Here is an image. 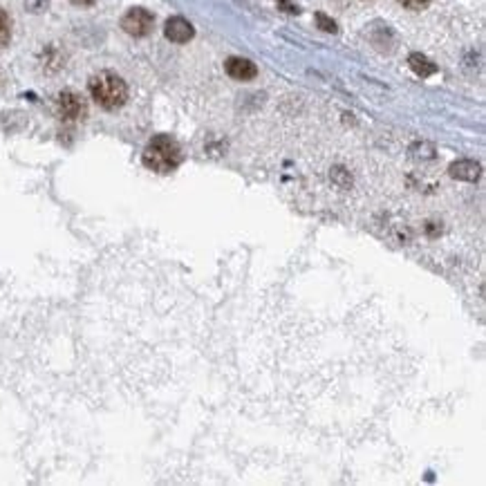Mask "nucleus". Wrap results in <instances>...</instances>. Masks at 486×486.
<instances>
[{"instance_id":"obj_5","label":"nucleus","mask_w":486,"mask_h":486,"mask_svg":"<svg viewBox=\"0 0 486 486\" xmlns=\"http://www.w3.org/2000/svg\"><path fill=\"white\" fill-rule=\"evenodd\" d=\"M164 34H166V39L171 41V43H177V45H182V43H188L190 39L195 36V29L193 25L182 18V16H173V18H168L166 20V25H164Z\"/></svg>"},{"instance_id":"obj_12","label":"nucleus","mask_w":486,"mask_h":486,"mask_svg":"<svg viewBox=\"0 0 486 486\" xmlns=\"http://www.w3.org/2000/svg\"><path fill=\"white\" fill-rule=\"evenodd\" d=\"M399 3L405 7V9H424V7H428V3H431V0H399Z\"/></svg>"},{"instance_id":"obj_11","label":"nucleus","mask_w":486,"mask_h":486,"mask_svg":"<svg viewBox=\"0 0 486 486\" xmlns=\"http://www.w3.org/2000/svg\"><path fill=\"white\" fill-rule=\"evenodd\" d=\"M50 0H25V7L29 11H34V14H39V11H43L45 7H48Z\"/></svg>"},{"instance_id":"obj_9","label":"nucleus","mask_w":486,"mask_h":486,"mask_svg":"<svg viewBox=\"0 0 486 486\" xmlns=\"http://www.w3.org/2000/svg\"><path fill=\"white\" fill-rule=\"evenodd\" d=\"M11 41V18L5 9H0V48H7Z\"/></svg>"},{"instance_id":"obj_2","label":"nucleus","mask_w":486,"mask_h":486,"mask_svg":"<svg viewBox=\"0 0 486 486\" xmlns=\"http://www.w3.org/2000/svg\"><path fill=\"white\" fill-rule=\"evenodd\" d=\"M90 95H92L95 104H99L104 110H117L128 101V85L126 81L115 72H99L90 78Z\"/></svg>"},{"instance_id":"obj_4","label":"nucleus","mask_w":486,"mask_h":486,"mask_svg":"<svg viewBox=\"0 0 486 486\" xmlns=\"http://www.w3.org/2000/svg\"><path fill=\"white\" fill-rule=\"evenodd\" d=\"M56 112L63 121H78L85 117V101L81 95H76L74 90H63V92L56 97Z\"/></svg>"},{"instance_id":"obj_7","label":"nucleus","mask_w":486,"mask_h":486,"mask_svg":"<svg viewBox=\"0 0 486 486\" xmlns=\"http://www.w3.org/2000/svg\"><path fill=\"white\" fill-rule=\"evenodd\" d=\"M448 173H450V177L461 179V182H478L480 175H482V166L473 160H459V162L450 164Z\"/></svg>"},{"instance_id":"obj_14","label":"nucleus","mask_w":486,"mask_h":486,"mask_svg":"<svg viewBox=\"0 0 486 486\" xmlns=\"http://www.w3.org/2000/svg\"><path fill=\"white\" fill-rule=\"evenodd\" d=\"M70 3L76 7H90V5H95V0H70Z\"/></svg>"},{"instance_id":"obj_8","label":"nucleus","mask_w":486,"mask_h":486,"mask_svg":"<svg viewBox=\"0 0 486 486\" xmlns=\"http://www.w3.org/2000/svg\"><path fill=\"white\" fill-rule=\"evenodd\" d=\"M408 65H410V70L417 76H424V78L437 72V65L431 59H428V56H424V54H410L408 56Z\"/></svg>"},{"instance_id":"obj_6","label":"nucleus","mask_w":486,"mask_h":486,"mask_svg":"<svg viewBox=\"0 0 486 486\" xmlns=\"http://www.w3.org/2000/svg\"><path fill=\"white\" fill-rule=\"evenodd\" d=\"M227 67V74L235 81H254L258 76V67L256 63H251L249 59H242V56H231V59L224 63Z\"/></svg>"},{"instance_id":"obj_1","label":"nucleus","mask_w":486,"mask_h":486,"mask_svg":"<svg viewBox=\"0 0 486 486\" xmlns=\"http://www.w3.org/2000/svg\"><path fill=\"white\" fill-rule=\"evenodd\" d=\"M144 166L155 173H171L182 162V148L171 134H157L144 148Z\"/></svg>"},{"instance_id":"obj_10","label":"nucleus","mask_w":486,"mask_h":486,"mask_svg":"<svg viewBox=\"0 0 486 486\" xmlns=\"http://www.w3.org/2000/svg\"><path fill=\"white\" fill-rule=\"evenodd\" d=\"M316 25H319L327 34H334L336 32V22L330 16H325V14H316Z\"/></svg>"},{"instance_id":"obj_3","label":"nucleus","mask_w":486,"mask_h":486,"mask_svg":"<svg viewBox=\"0 0 486 486\" xmlns=\"http://www.w3.org/2000/svg\"><path fill=\"white\" fill-rule=\"evenodd\" d=\"M121 27H123V32H126V34H130V36L144 39V36H148V34L153 32L155 16L151 14L148 9H144V7H132V9L126 11V14H123Z\"/></svg>"},{"instance_id":"obj_13","label":"nucleus","mask_w":486,"mask_h":486,"mask_svg":"<svg viewBox=\"0 0 486 486\" xmlns=\"http://www.w3.org/2000/svg\"><path fill=\"white\" fill-rule=\"evenodd\" d=\"M278 7H280L282 11H289V14H298V7L291 5L289 0H278Z\"/></svg>"}]
</instances>
